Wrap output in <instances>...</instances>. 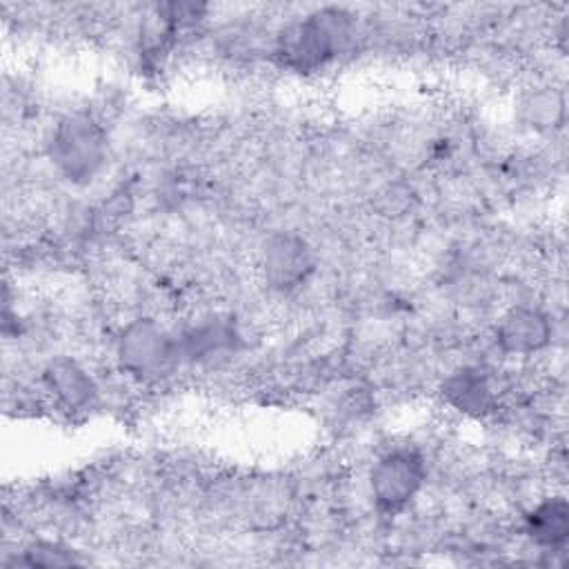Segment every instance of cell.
Returning <instances> with one entry per match:
<instances>
[{
    "label": "cell",
    "mask_w": 569,
    "mask_h": 569,
    "mask_svg": "<svg viewBox=\"0 0 569 569\" xmlns=\"http://www.w3.org/2000/svg\"><path fill=\"white\" fill-rule=\"evenodd\" d=\"M351 16L347 11L320 9L289 24L278 38L276 53L293 71H316L338 56L351 40Z\"/></svg>",
    "instance_id": "1"
},
{
    "label": "cell",
    "mask_w": 569,
    "mask_h": 569,
    "mask_svg": "<svg viewBox=\"0 0 569 569\" xmlns=\"http://www.w3.org/2000/svg\"><path fill=\"white\" fill-rule=\"evenodd\" d=\"M49 156L67 180L89 182L107 160V136L89 113H69L51 133Z\"/></svg>",
    "instance_id": "2"
},
{
    "label": "cell",
    "mask_w": 569,
    "mask_h": 569,
    "mask_svg": "<svg viewBox=\"0 0 569 569\" xmlns=\"http://www.w3.org/2000/svg\"><path fill=\"white\" fill-rule=\"evenodd\" d=\"M178 356V340L153 320L140 318L129 322L116 342L120 369L140 380H151L167 373Z\"/></svg>",
    "instance_id": "3"
},
{
    "label": "cell",
    "mask_w": 569,
    "mask_h": 569,
    "mask_svg": "<svg viewBox=\"0 0 569 569\" xmlns=\"http://www.w3.org/2000/svg\"><path fill=\"white\" fill-rule=\"evenodd\" d=\"M425 462L413 449H393L371 469L369 487L373 502L385 513L405 509L422 489Z\"/></svg>",
    "instance_id": "4"
},
{
    "label": "cell",
    "mask_w": 569,
    "mask_h": 569,
    "mask_svg": "<svg viewBox=\"0 0 569 569\" xmlns=\"http://www.w3.org/2000/svg\"><path fill=\"white\" fill-rule=\"evenodd\" d=\"M262 269L271 287L289 291L309 278L313 269V256L300 236L278 233L264 247Z\"/></svg>",
    "instance_id": "5"
},
{
    "label": "cell",
    "mask_w": 569,
    "mask_h": 569,
    "mask_svg": "<svg viewBox=\"0 0 569 569\" xmlns=\"http://www.w3.org/2000/svg\"><path fill=\"white\" fill-rule=\"evenodd\" d=\"M551 340V322L536 307H511L496 329V342L505 353L527 356L545 349Z\"/></svg>",
    "instance_id": "6"
},
{
    "label": "cell",
    "mask_w": 569,
    "mask_h": 569,
    "mask_svg": "<svg viewBox=\"0 0 569 569\" xmlns=\"http://www.w3.org/2000/svg\"><path fill=\"white\" fill-rule=\"evenodd\" d=\"M44 387L53 396V400L69 409L80 411L93 405L98 396V387L93 378L71 358H56L44 369Z\"/></svg>",
    "instance_id": "7"
},
{
    "label": "cell",
    "mask_w": 569,
    "mask_h": 569,
    "mask_svg": "<svg viewBox=\"0 0 569 569\" xmlns=\"http://www.w3.org/2000/svg\"><path fill=\"white\" fill-rule=\"evenodd\" d=\"M442 396L453 409L467 416H485L496 405V391L489 376L476 367H465L451 373L442 385Z\"/></svg>",
    "instance_id": "8"
},
{
    "label": "cell",
    "mask_w": 569,
    "mask_h": 569,
    "mask_svg": "<svg viewBox=\"0 0 569 569\" xmlns=\"http://www.w3.org/2000/svg\"><path fill=\"white\" fill-rule=\"evenodd\" d=\"M527 533L542 547L560 549L569 536V505L565 498H547L527 516Z\"/></svg>",
    "instance_id": "9"
},
{
    "label": "cell",
    "mask_w": 569,
    "mask_h": 569,
    "mask_svg": "<svg viewBox=\"0 0 569 569\" xmlns=\"http://www.w3.org/2000/svg\"><path fill=\"white\" fill-rule=\"evenodd\" d=\"M522 116L536 129H553L565 120V98L553 87H542L525 96Z\"/></svg>",
    "instance_id": "10"
},
{
    "label": "cell",
    "mask_w": 569,
    "mask_h": 569,
    "mask_svg": "<svg viewBox=\"0 0 569 569\" xmlns=\"http://www.w3.org/2000/svg\"><path fill=\"white\" fill-rule=\"evenodd\" d=\"M24 562L38 565V567H60V565H73L76 560L71 553H67V549H60V547L47 545V542H38L24 551Z\"/></svg>",
    "instance_id": "11"
}]
</instances>
